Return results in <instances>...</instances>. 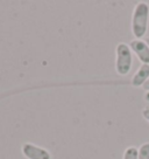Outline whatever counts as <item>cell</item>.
Masks as SVG:
<instances>
[{
    "label": "cell",
    "instance_id": "1",
    "mask_svg": "<svg viewBox=\"0 0 149 159\" xmlns=\"http://www.w3.org/2000/svg\"><path fill=\"white\" fill-rule=\"evenodd\" d=\"M149 22V5L144 1H141L133 10L132 15V33L135 39L141 40L148 30Z\"/></svg>",
    "mask_w": 149,
    "mask_h": 159
},
{
    "label": "cell",
    "instance_id": "2",
    "mask_svg": "<svg viewBox=\"0 0 149 159\" xmlns=\"http://www.w3.org/2000/svg\"><path fill=\"white\" fill-rule=\"evenodd\" d=\"M133 52L128 45L124 42L118 43L115 48V70L121 76L128 74L133 66Z\"/></svg>",
    "mask_w": 149,
    "mask_h": 159
},
{
    "label": "cell",
    "instance_id": "3",
    "mask_svg": "<svg viewBox=\"0 0 149 159\" xmlns=\"http://www.w3.org/2000/svg\"><path fill=\"white\" fill-rule=\"evenodd\" d=\"M21 151L27 159H51V154L48 150L33 143H25L21 148Z\"/></svg>",
    "mask_w": 149,
    "mask_h": 159
},
{
    "label": "cell",
    "instance_id": "4",
    "mask_svg": "<svg viewBox=\"0 0 149 159\" xmlns=\"http://www.w3.org/2000/svg\"><path fill=\"white\" fill-rule=\"evenodd\" d=\"M129 47L138 56V59L142 62V65H149V47L143 40H132L129 42Z\"/></svg>",
    "mask_w": 149,
    "mask_h": 159
},
{
    "label": "cell",
    "instance_id": "5",
    "mask_svg": "<svg viewBox=\"0 0 149 159\" xmlns=\"http://www.w3.org/2000/svg\"><path fill=\"white\" fill-rule=\"evenodd\" d=\"M149 79V65H141L139 67L138 71L134 74V76L132 77V85L135 88L142 87L144 84V82Z\"/></svg>",
    "mask_w": 149,
    "mask_h": 159
},
{
    "label": "cell",
    "instance_id": "6",
    "mask_svg": "<svg viewBox=\"0 0 149 159\" xmlns=\"http://www.w3.org/2000/svg\"><path fill=\"white\" fill-rule=\"evenodd\" d=\"M138 156H139V149H136L135 146H129L125 150L122 159H138Z\"/></svg>",
    "mask_w": 149,
    "mask_h": 159
},
{
    "label": "cell",
    "instance_id": "7",
    "mask_svg": "<svg viewBox=\"0 0 149 159\" xmlns=\"http://www.w3.org/2000/svg\"><path fill=\"white\" fill-rule=\"evenodd\" d=\"M138 159H149V143H143L140 146Z\"/></svg>",
    "mask_w": 149,
    "mask_h": 159
},
{
    "label": "cell",
    "instance_id": "8",
    "mask_svg": "<svg viewBox=\"0 0 149 159\" xmlns=\"http://www.w3.org/2000/svg\"><path fill=\"white\" fill-rule=\"evenodd\" d=\"M142 116H143V118L146 119V120L149 122V108H144V109L142 110Z\"/></svg>",
    "mask_w": 149,
    "mask_h": 159
},
{
    "label": "cell",
    "instance_id": "9",
    "mask_svg": "<svg viewBox=\"0 0 149 159\" xmlns=\"http://www.w3.org/2000/svg\"><path fill=\"white\" fill-rule=\"evenodd\" d=\"M142 88H143L144 90H147V91H149V79L144 82V84L142 85Z\"/></svg>",
    "mask_w": 149,
    "mask_h": 159
},
{
    "label": "cell",
    "instance_id": "10",
    "mask_svg": "<svg viewBox=\"0 0 149 159\" xmlns=\"http://www.w3.org/2000/svg\"><path fill=\"white\" fill-rule=\"evenodd\" d=\"M144 99H146L147 102H149V91H147V93L144 94Z\"/></svg>",
    "mask_w": 149,
    "mask_h": 159
},
{
    "label": "cell",
    "instance_id": "11",
    "mask_svg": "<svg viewBox=\"0 0 149 159\" xmlns=\"http://www.w3.org/2000/svg\"><path fill=\"white\" fill-rule=\"evenodd\" d=\"M144 42H146V43L148 45V47H149V36H148V38H146V39H144Z\"/></svg>",
    "mask_w": 149,
    "mask_h": 159
}]
</instances>
